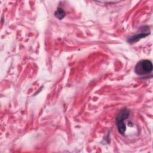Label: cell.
Returning <instances> with one entry per match:
<instances>
[{"label":"cell","mask_w":153,"mask_h":153,"mask_svg":"<svg viewBox=\"0 0 153 153\" xmlns=\"http://www.w3.org/2000/svg\"><path fill=\"white\" fill-rule=\"evenodd\" d=\"M130 111L126 108H123L120 111L118 115L116 118L117 128L119 132L121 134H124L126 131V126L125 124V120L128 117Z\"/></svg>","instance_id":"obj_1"},{"label":"cell","mask_w":153,"mask_h":153,"mask_svg":"<svg viewBox=\"0 0 153 153\" xmlns=\"http://www.w3.org/2000/svg\"><path fill=\"white\" fill-rule=\"evenodd\" d=\"M152 71V62L149 60H142L137 63L134 68V72L139 75H145Z\"/></svg>","instance_id":"obj_2"},{"label":"cell","mask_w":153,"mask_h":153,"mask_svg":"<svg viewBox=\"0 0 153 153\" xmlns=\"http://www.w3.org/2000/svg\"><path fill=\"white\" fill-rule=\"evenodd\" d=\"M149 34V32H141L139 34L135 35L134 36H131L130 38H128V42L129 43H133V42H136L137 41H139V39H140L142 38H144L146 36H148Z\"/></svg>","instance_id":"obj_3"},{"label":"cell","mask_w":153,"mask_h":153,"mask_svg":"<svg viewBox=\"0 0 153 153\" xmlns=\"http://www.w3.org/2000/svg\"><path fill=\"white\" fill-rule=\"evenodd\" d=\"M65 15H66L65 11L62 8H60V7H59L54 13L55 17L59 20H62V19H63Z\"/></svg>","instance_id":"obj_4"}]
</instances>
